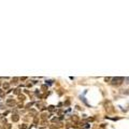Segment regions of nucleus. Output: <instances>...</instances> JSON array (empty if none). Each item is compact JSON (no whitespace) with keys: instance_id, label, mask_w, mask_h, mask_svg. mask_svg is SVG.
I'll use <instances>...</instances> for the list:
<instances>
[{"instance_id":"obj_3","label":"nucleus","mask_w":129,"mask_h":129,"mask_svg":"<svg viewBox=\"0 0 129 129\" xmlns=\"http://www.w3.org/2000/svg\"><path fill=\"white\" fill-rule=\"evenodd\" d=\"M18 119H19V116L17 114L12 115V120H13V122H18Z\"/></svg>"},{"instance_id":"obj_10","label":"nucleus","mask_w":129,"mask_h":129,"mask_svg":"<svg viewBox=\"0 0 129 129\" xmlns=\"http://www.w3.org/2000/svg\"><path fill=\"white\" fill-rule=\"evenodd\" d=\"M12 81H14V83H16V81H18V79H17V78H14Z\"/></svg>"},{"instance_id":"obj_7","label":"nucleus","mask_w":129,"mask_h":129,"mask_svg":"<svg viewBox=\"0 0 129 129\" xmlns=\"http://www.w3.org/2000/svg\"><path fill=\"white\" fill-rule=\"evenodd\" d=\"M19 129H27V125H26V124L19 125Z\"/></svg>"},{"instance_id":"obj_8","label":"nucleus","mask_w":129,"mask_h":129,"mask_svg":"<svg viewBox=\"0 0 129 129\" xmlns=\"http://www.w3.org/2000/svg\"><path fill=\"white\" fill-rule=\"evenodd\" d=\"M104 80H106V81H107V82H108V81H112V78H106V79H104Z\"/></svg>"},{"instance_id":"obj_2","label":"nucleus","mask_w":129,"mask_h":129,"mask_svg":"<svg viewBox=\"0 0 129 129\" xmlns=\"http://www.w3.org/2000/svg\"><path fill=\"white\" fill-rule=\"evenodd\" d=\"M7 104H8V106H11V107H13V106H15V101H14V100H12V99H8L7 100Z\"/></svg>"},{"instance_id":"obj_5","label":"nucleus","mask_w":129,"mask_h":129,"mask_svg":"<svg viewBox=\"0 0 129 129\" xmlns=\"http://www.w3.org/2000/svg\"><path fill=\"white\" fill-rule=\"evenodd\" d=\"M18 99L21 100V101H24V100H25V95H18Z\"/></svg>"},{"instance_id":"obj_4","label":"nucleus","mask_w":129,"mask_h":129,"mask_svg":"<svg viewBox=\"0 0 129 129\" xmlns=\"http://www.w3.org/2000/svg\"><path fill=\"white\" fill-rule=\"evenodd\" d=\"M3 88H5V89H9V87H10V84L9 83H3Z\"/></svg>"},{"instance_id":"obj_1","label":"nucleus","mask_w":129,"mask_h":129,"mask_svg":"<svg viewBox=\"0 0 129 129\" xmlns=\"http://www.w3.org/2000/svg\"><path fill=\"white\" fill-rule=\"evenodd\" d=\"M124 81V78L122 76H117V78H112V84L113 85H120Z\"/></svg>"},{"instance_id":"obj_9","label":"nucleus","mask_w":129,"mask_h":129,"mask_svg":"<svg viewBox=\"0 0 129 129\" xmlns=\"http://www.w3.org/2000/svg\"><path fill=\"white\" fill-rule=\"evenodd\" d=\"M15 94H17V95H19V89H15Z\"/></svg>"},{"instance_id":"obj_6","label":"nucleus","mask_w":129,"mask_h":129,"mask_svg":"<svg viewBox=\"0 0 129 129\" xmlns=\"http://www.w3.org/2000/svg\"><path fill=\"white\" fill-rule=\"evenodd\" d=\"M11 128H12V126L10 124H6L5 126H3V129H11Z\"/></svg>"},{"instance_id":"obj_11","label":"nucleus","mask_w":129,"mask_h":129,"mask_svg":"<svg viewBox=\"0 0 129 129\" xmlns=\"http://www.w3.org/2000/svg\"><path fill=\"white\" fill-rule=\"evenodd\" d=\"M0 94H1V89H0Z\"/></svg>"}]
</instances>
